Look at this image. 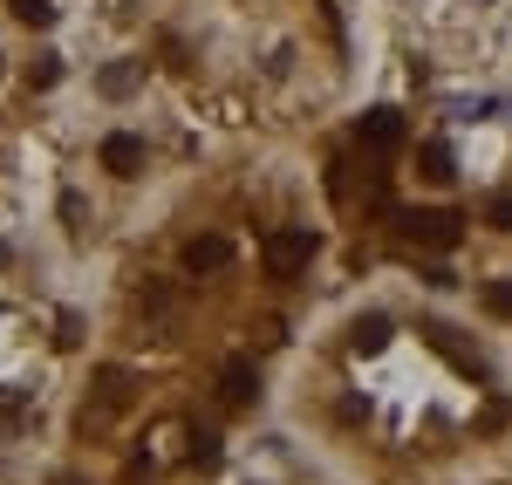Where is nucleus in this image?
<instances>
[{"label": "nucleus", "instance_id": "f257e3e1", "mask_svg": "<svg viewBox=\"0 0 512 485\" xmlns=\"http://www.w3.org/2000/svg\"><path fill=\"white\" fill-rule=\"evenodd\" d=\"M396 233H403V240H417V246H431V253H451L458 233H465V219H458L451 205H424V212H403V219H396Z\"/></svg>", "mask_w": 512, "mask_h": 485}, {"label": "nucleus", "instance_id": "f03ea898", "mask_svg": "<svg viewBox=\"0 0 512 485\" xmlns=\"http://www.w3.org/2000/svg\"><path fill=\"white\" fill-rule=\"evenodd\" d=\"M315 253H321V233H308V226H280L274 240H267V281H294Z\"/></svg>", "mask_w": 512, "mask_h": 485}, {"label": "nucleus", "instance_id": "7ed1b4c3", "mask_svg": "<svg viewBox=\"0 0 512 485\" xmlns=\"http://www.w3.org/2000/svg\"><path fill=\"white\" fill-rule=\"evenodd\" d=\"M403 137H410V123H403V110H390V103L362 110V123H355V144H362L369 158H396V151H403Z\"/></svg>", "mask_w": 512, "mask_h": 485}, {"label": "nucleus", "instance_id": "20e7f679", "mask_svg": "<svg viewBox=\"0 0 512 485\" xmlns=\"http://www.w3.org/2000/svg\"><path fill=\"white\" fill-rule=\"evenodd\" d=\"M253 397H260V369L246 363V356L219 363V404H226V410H246Z\"/></svg>", "mask_w": 512, "mask_h": 485}, {"label": "nucleus", "instance_id": "39448f33", "mask_svg": "<svg viewBox=\"0 0 512 485\" xmlns=\"http://www.w3.org/2000/svg\"><path fill=\"white\" fill-rule=\"evenodd\" d=\"M103 171H110V178H137V171H144V137L110 130V137H103Z\"/></svg>", "mask_w": 512, "mask_h": 485}, {"label": "nucleus", "instance_id": "423d86ee", "mask_svg": "<svg viewBox=\"0 0 512 485\" xmlns=\"http://www.w3.org/2000/svg\"><path fill=\"white\" fill-rule=\"evenodd\" d=\"M233 260V240L226 233H198L192 246H185V274H219Z\"/></svg>", "mask_w": 512, "mask_h": 485}, {"label": "nucleus", "instance_id": "0eeeda50", "mask_svg": "<svg viewBox=\"0 0 512 485\" xmlns=\"http://www.w3.org/2000/svg\"><path fill=\"white\" fill-rule=\"evenodd\" d=\"M349 349L355 356H383V349H390V315H355L349 322Z\"/></svg>", "mask_w": 512, "mask_h": 485}, {"label": "nucleus", "instance_id": "6e6552de", "mask_svg": "<svg viewBox=\"0 0 512 485\" xmlns=\"http://www.w3.org/2000/svg\"><path fill=\"white\" fill-rule=\"evenodd\" d=\"M96 89H103L110 103H123V96H137V89H144V62H110V69L96 76Z\"/></svg>", "mask_w": 512, "mask_h": 485}, {"label": "nucleus", "instance_id": "1a4fd4ad", "mask_svg": "<svg viewBox=\"0 0 512 485\" xmlns=\"http://www.w3.org/2000/svg\"><path fill=\"white\" fill-rule=\"evenodd\" d=\"M417 178H431V185H451L458 178V158H451V144H417Z\"/></svg>", "mask_w": 512, "mask_h": 485}, {"label": "nucleus", "instance_id": "9d476101", "mask_svg": "<svg viewBox=\"0 0 512 485\" xmlns=\"http://www.w3.org/2000/svg\"><path fill=\"white\" fill-rule=\"evenodd\" d=\"M424 335H431V349H444V356H451V363L465 369V376H478V383H485V356H478V349H458V342H451V328H444V322H431Z\"/></svg>", "mask_w": 512, "mask_h": 485}, {"label": "nucleus", "instance_id": "9b49d317", "mask_svg": "<svg viewBox=\"0 0 512 485\" xmlns=\"http://www.w3.org/2000/svg\"><path fill=\"white\" fill-rule=\"evenodd\" d=\"M55 82H62V55H55V48H41L35 62H28V89H55Z\"/></svg>", "mask_w": 512, "mask_h": 485}, {"label": "nucleus", "instance_id": "f8f14e48", "mask_svg": "<svg viewBox=\"0 0 512 485\" xmlns=\"http://www.w3.org/2000/svg\"><path fill=\"white\" fill-rule=\"evenodd\" d=\"M478 301H485L492 322H512V281H485V287H478Z\"/></svg>", "mask_w": 512, "mask_h": 485}, {"label": "nucleus", "instance_id": "ddd939ff", "mask_svg": "<svg viewBox=\"0 0 512 485\" xmlns=\"http://www.w3.org/2000/svg\"><path fill=\"white\" fill-rule=\"evenodd\" d=\"M478 219H485L492 233H512V192H492V199L478 205Z\"/></svg>", "mask_w": 512, "mask_h": 485}, {"label": "nucleus", "instance_id": "4468645a", "mask_svg": "<svg viewBox=\"0 0 512 485\" xmlns=\"http://www.w3.org/2000/svg\"><path fill=\"white\" fill-rule=\"evenodd\" d=\"M14 7V21H28V28H48L55 21V0H7Z\"/></svg>", "mask_w": 512, "mask_h": 485}, {"label": "nucleus", "instance_id": "2eb2a0df", "mask_svg": "<svg viewBox=\"0 0 512 485\" xmlns=\"http://www.w3.org/2000/svg\"><path fill=\"white\" fill-rule=\"evenodd\" d=\"M96 383H103V410H117L123 397H130V376H123V369H103Z\"/></svg>", "mask_w": 512, "mask_h": 485}, {"label": "nucleus", "instance_id": "dca6fc26", "mask_svg": "<svg viewBox=\"0 0 512 485\" xmlns=\"http://www.w3.org/2000/svg\"><path fill=\"white\" fill-rule=\"evenodd\" d=\"M192 465H198V472L219 465V438H212V431H198V438H192Z\"/></svg>", "mask_w": 512, "mask_h": 485}, {"label": "nucleus", "instance_id": "f3484780", "mask_svg": "<svg viewBox=\"0 0 512 485\" xmlns=\"http://www.w3.org/2000/svg\"><path fill=\"white\" fill-rule=\"evenodd\" d=\"M512 424V404H485V417H478V431H506Z\"/></svg>", "mask_w": 512, "mask_h": 485}, {"label": "nucleus", "instance_id": "a211bd4d", "mask_svg": "<svg viewBox=\"0 0 512 485\" xmlns=\"http://www.w3.org/2000/svg\"><path fill=\"white\" fill-rule=\"evenodd\" d=\"M62 219H69V233H82V199L76 192H62Z\"/></svg>", "mask_w": 512, "mask_h": 485}]
</instances>
